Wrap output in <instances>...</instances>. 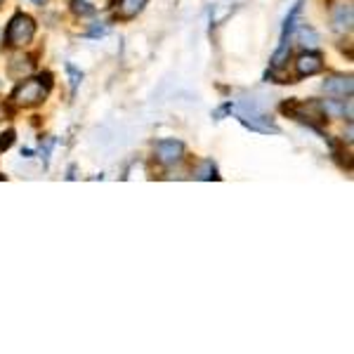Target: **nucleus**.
<instances>
[{"label":"nucleus","instance_id":"2eb2a0df","mask_svg":"<svg viewBox=\"0 0 354 354\" xmlns=\"http://www.w3.org/2000/svg\"><path fill=\"white\" fill-rule=\"evenodd\" d=\"M33 3H36V5H45L48 0H33Z\"/></svg>","mask_w":354,"mask_h":354},{"label":"nucleus","instance_id":"20e7f679","mask_svg":"<svg viewBox=\"0 0 354 354\" xmlns=\"http://www.w3.org/2000/svg\"><path fill=\"white\" fill-rule=\"evenodd\" d=\"M236 116H239V121L245 125V128L255 130V133H279L277 125H274L270 118L265 116V113H260L258 109H255V106H250V111L248 109H239Z\"/></svg>","mask_w":354,"mask_h":354},{"label":"nucleus","instance_id":"6e6552de","mask_svg":"<svg viewBox=\"0 0 354 354\" xmlns=\"http://www.w3.org/2000/svg\"><path fill=\"white\" fill-rule=\"evenodd\" d=\"M333 26L335 31L345 33L352 28V5H338L333 12Z\"/></svg>","mask_w":354,"mask_h":354},{"label":"nucleus","instance_id":"9d476101","mask_svg":"<svg viewBox=\"0 0 354 354\" xmlns=\"http://www.w3.org/2000/svg\"><path fill=\"white\" fill-rule=\"evenodd\" d=\"M194 177H196V180H218L215 163L213 161H201V165L194 170Z\"/></svg>","mask_w":354,"mask_h":354},{"label":"nucleus","instance_id":"423d86ee","mask_svg":"<svg viewBox=\"0 0 354 354\" xmlns=\"http://www.w3.org/2000/svg\"><path fill=\"white\" fill-rule=\"evenodd\" d=\"M322 68H324V59H322V55H317V53H302L298 59H295V73H298L300 78L314 76V73H319Z\"/></svg>","mask_w":354,"mask_h":354},{"label":"nucleus","instance_id":"9b49d317","mask_svg":"<svg viewBox=\"0 0 354 354\" xmlns=\"http://www.w3.org/2000/svg\"><path fill=\"white\" fill-rule=\"evenodd\" d=\"M71 10L76 15H81V17H90V15H95V8L88 3V0H71Z\"/></svg>","mask_w":354,"mask_h":354},{"label":"nucleus","instance_id":"f257e3e1","mask_svg":"<svg viewBox=\"0 0 354 354\" xmlns=\"http://www.w3.org/2000/svg\"><path fill=\"white\" fill-rule=\"evenodd\" d=\"M50 85H53V81H50V73H43L41 78H26V81H21L19 85H17L12 100L19 106H36V104H41L45 97H48Z\"/></svg>","mask_w":354,"mask_h":354},{"label":"nucleus","instance_id":"7ed1b4c3","mask_svg":"<svg viewBox=\"0 0 354 354\" xmlns=\"http://www.w3.org/2000/svg\"><path fill=\"white\" fill-rule=\"evenodd\" d=\"M300 10H302V3L293 5L290 15L286 17V21H283L281 45H279V50H277V53H274V57H272V66H274V68H281L283 64H286L288 53H290V36H293V28H295V21H298V17H300Z\"/></svg>","mask_w":354,"mask_h":354},{"label":"nucleus","instance_id":"ddd939ff","mask_svg":"<svg viewBox=\"0 0 354 354\" xmlns=\"http://www.w3.org/2000/svg\"><path fill=\"white\" fill-rule=\"evenodd\" d=\"M66 71H68V78H71V93H76V88H78V83H81V78H83V73L78 71L73 64H66Z\"/></svg>","mask_w":354,"mask_h":354},{"label":"nucleus","instance_id":"dca6fc26","mask_svg":"<svg viewBox=\"0 0 354 354\" xmlns=\"http://www.w3.org/2000/svg\"><path fill=\"white\" fill-rule=\"evenodd\" d=\"M0 85H3V83H0Z\"/></svg>","mask_w":354,"mask_h":354},{"label":"nucleus","instance_id":"39448f33","mask_svg":"<svg viewBox=\"0 0 354 354\" xmlns=\"http://www.w3.org/2000/svg\"><path fill=\"white\" fill-rule=\"evenodd\" d=\"M156 156L163 165H175L185 156V145L177 140H163L156 145Z\"/></svg>","mask_w":354,"mask_h":354},{"label":"nucleus","instance_id":"f03ea898","mask_svg":"<svg viewBox=\"0 0 354 354\" xmlns=\"http://www.w3.org/2000/svg\"><path fill=\"white\" fill-rule=\"evenodd\" d=\"M36 36V24L28 15H15L8 24V31H5V43L10 48H24L26 43L33 41Z\"/></svg>","mask_w":354,"mask_h":354},{"label":"nucleus","instance_id":"f8f14e48","mask_svg":"<svg viewBox=\"0 0 354 354\" xmlns=\"http://www.w3.org/2000/svg\"><path fill=\"white\" fill-rule=\"evenodd\" d=\"M300 45L302 48H314L317 45V33L312 28H302L300 31Z\"/></svg>","mask_w":354,"mask_h":354},{"label":"nucleus","instance_id":"1a4fd4ad","mask_svg":"<svg viewBox=\"0 0 354 354\" xmlns=\"http://www.w3.org/2000/svg\"><path fill=\"white\" fill-rule=\"evenodd\" d=\"M147 0H123L121 8H118V17L121 19H133V17H137L145 10Z\"/></svg>","mask_w":354,"mask_h":354},{"label":"nucleus","instance_id":"0eeeda50","mask_svg":"<svg viewBox=\"0 0 354 354\" xmlns=\"http://www.w3.org/2000/svg\"><path fill=\"white\" fill-rule=\"evenodd\" d=\"M352 78L350 76H333L324 83V93L333 97H350L352 95Z\"/></svg>","mask_w":354,"mask_h":354},{"label":"nucleus","instance_id":"4468645a","mask_svg":"<svg viewBox=\"0 0 354 354\" xmlns=\"http://www.w3.org/2000/svg\"><path fill=\"white\" fill-rule=\"evenodd\" d=\"M12 142H15V133H12V130H8V133L0 135V151L10 149V147H12Z\"/></svg>","mask_w":354,"mask_h":354}]
</instances>
